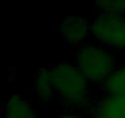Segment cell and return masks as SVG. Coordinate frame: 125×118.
Masks as SVG:
<instances>
[{
  "mask_svg": "<svg viewBox=\"0 0 125 118\" xmlns=\"http://www.w3.org/2000/svg\"><path fill=\"white\" fill-rule=\"evenodd\" d=\"M58 31L64 41V44L75 49L86 44L91 36L90 21L81 17H64L58 26Z\"/></svg>",
  "mask_w": 125,
  "mask_h": 118,
  "instance_id": "cell-4",
  "label": "cell"
},
{
  "mask_svg": "<svg viewBox=\"0 0 125 118\" xmlns=\"http://www.w3.org/2000/svg\"><path fill=\"white\" fill-rule=\"evenodd\" d=\"M91 37L93 43L125 57V17L97 15L90 21Z\"/></svg>",
  "mask_w": 125,
  "mask_h": 118,
  "instance_id": "cell-3",
  "label": "cell"
},
{
  "mask_svg": "<svg viewBox=\"0 0 125 118\" xmlns=\"http://www.w3.org/2000/svg\"><path fill=\"white\" fill-rule=\"evenodd\" d=\"M69 60L98 91L119 63V55L96 44L86 43L76 48Z\"/></svg>",
  "mask_w": 125,
  "mask_h": 118,
  "instance_id": "cell-2",
  "label": "cell"
},
{
  "mask_svg": "<svg viewBox=\"0 0 125 118\" xmlns=\"http://www.w3.org/2000/svg\"><path fill=\"white\" fill-rule=\"evenodd\" d=\"M98 95H108V96H116V95H125V57L120 59L118 65L101 87Z\"/></svg>",
  "mask_w": 125,
  "mask_h": 118,
  "instance_id": "cell-6",
  "label": "cell"
},
{
  "mask_svg": "<svg viewBox=\"0 0 125 118\" xmlns=\"http://www.w3.org/2000/svg\"><path fill=\"white\" fill-rule=\"evenodd\" d=\"M96 8L99 15L125 17V1H98Z\"/></svg>",
  "mask_w": 125,
  "mask_h": 118,
  "instance_id": "cell-8",
  "label": "cell"
},
{
  "mask_svg": "<svg viewBox=\"0 0 125 118\" xmlns=\"http://www.w3.org/2000/svg\"><path fill=\"white\" fill-rule=\"evenodd\" d=\"M54 118H90L88 111H70L62 109Z\"/></svg>",
  "mask_w": 125,
  "mask_h": 118,
  "instance_id": "cell-9",
  "label": "cell"
},
{
  "mask_svg": "<svg viewBox=\"0 0 125 118\" xmlns=\"http://www.w3.org/2000/svg\"><path fill=\"white\" fill-rule=\"evenodd\" d=\"M50 75L54 96L58 97L64 109L90 111L98 97V91L70 60L54 65Z\"/></svg>",
  "mask_w": 125,
  "mask_h": 118,
  "instance_id": "cell-1",
  "label": "cell"
},
{
  "mask_svg": "<svg viewBox=\"0 0 125 118\" xmlns=\"http://www.w3.org/2000/svg\"><path fill=\"white\" fill-rule=\"evenodd\" d=\"M3 118H37V111L25 96H10L3 103Z\"/></svg>",
  "mask_w": 125,
  "mask_h": 118,
  "instance_id": "cell-5",
  "label": "cell"
},
{
  "mask_svg": "<svg viewBox=\"0 0 125 118\" xmlns=\"http://www.w3.org/2000/svg\"><path fill=\"white\" fill-rule=\"evenodd\" d=\"M33 90L43 105L48 103L49 101H52L53 97H55L50 70L44 68H41L38 70L33 80Z\"/></svg>",
  "mask_w": 125,
  "mask_h": 118,
  "instance_id": "cell-7",
  "label": "cell"
}]
</instances>
